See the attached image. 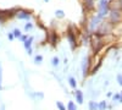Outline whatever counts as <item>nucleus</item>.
<instances>
[{"instance_id":"nucleus-24","label":"nucleus","mask_w":122,"mask_h":110,"mask_svg":"<svg viewBox=\"0 0 122 110\" xmlns=\"http://www.w3.org/2000/svg\"><path fill=\"white\" fill-rule=\"evenodd\" d=\"M116 79H117V82H118V84H120V86H122V75H121V73H120V75H117Z\"/></svg>"},{"instance_id":"nucleus-25","label":"nucleus","mask_w":122,"mask_h":110,"mask_svg":"<svg viewBox=\"0 0 122 110\" xmlns=\"http://www.w3.org/2000/svg\"><path fill=\"white\" fill-rule=\"evenodd\" d=\"M120 102L122 103V93H121V99H120Z\"/></svg>"},{"instance_id":"nucleus-14","label":"nucleus","mask_w":122,"mask_h":110,"mask_svg":"<svg viewBox=\"0 0 122 110\" xmlns=\"http://www.w3.org/2000/svg\"><path fill=\"white\" fill-rule=\"evenodd\" d=\"M94 1L95 0H84V5L88 9H92V7H94Z\"/></svg>"},{"instance_id":"nucleus-22","label":"nucleus","mask_w":122,"mask_h":110,"mask_svg":"<svg viewBox=\"0 0 122 110\" xmlns=\"http://www.w3.org/2000/svg\"><path fill=\"white\" fill-rule=\"evenodd\" d=\"M120 99H121V94H117V93H116V94L112 95V100H114V102H117V100H120Z\"/></svg>"},{"instance_id":"nucleus-23","label":"nucleus","mask_w":122,"mask_h":110,"mask_svg":"<svg viewBox=\"0 0 122 110\" xmlns=\"http://www.w3.org/2000/svg\"><path fill=\"white\" fill-rule=\"evenodd\" d=\"M28 37H29V36H28V34H22V36H21V37H20V38H18V39H20V41H21V42H22V43H23V42H25V41H26V39H27V38H28Z\"/></svg>"},{"instance_id":"nucleus-6","label":"nucleus","mask_w":122,"mask_h":110,"mask_svg":"<svg viewBox=\"0 0 122 110\" xmlns=\"http://www.w3.org/2000/svg\"><path fill=\"white\" fill-rule=\"evenodd\" d=\"M121 18V12L120 11H116V10H112L110 14V21L111 23H117Z\"/></svg>"},{"instance_id":"nucleus-16","label":"nucleus","mask_w":122,"mask_h":110,"mask_svg":"<svg viewBox=\"0 0 122 110\" xmlns=\"http://www.w3.org/2000/svg\"><path fill=\"white\" fill-rule=\"evenodd\" d=\"M34 63L36 64H42L43 63V55H39V54L36 55L34 56Z\"/></svg>"},{"instance_id":"nucleus-21","label":"nucleus","mask_w":122,"mask_h":110,"mask_svg":"<svg viewBox=\"0 0 122 110\" xmlns=\"http://www.w3.org/2000/svg\"><path fill=\"white\" fill-rule=\"evenodd\" d=\"M7 39H9V41H14V39H15L14 32H9V33H7Z\"/></svg>"},{"instance_id":"nucleus-5","label":"nucleus","mask_w":122,"mask_h":110,"mask_svg":"<svg viewBox=\"0 0 122 110\" xmlns=\"http://www.w3.org/2000/svg\"><path fill=\"white\" fill-rule=\"evenodd\" d=\"M89 65H90V58L89 56H84L83 60H82V71H83L84 76H87V73H88Z\"/></svg>"},{"instance_id":"nucleus-11","label":"nucleus","mask_w":122,"mask_h":110,"mask_svg":"<svg viewBox=\"0 0 122 110\" xmlns=\"http://www.w3.org/2000/svg\"><path fill=\"white\" fill-rule=\"evenodd\" d=\"M59 64H60V58H59V56H54V58L51 59V65H53L54 67H57Z\"/></svg>"},{"instance_id":"nucleus-19","label":"nucleus","mask_w":122,"mask_h":110,"mask_svg":"<svg viewBox=\"0 0 122 110\" xmlns=\"http://www.w3.org/2000/svg\"><path fill=\"white\" fill-rule=\"evenodd\" d=\"M98 109L99 110H105L106 109V102H100V104H98Z\"/></svg>"},{"instance_id":"nucleus-1","label":"nucleus","mask_w":122,"mask_h":110,"mask_svg":"<svg viewBox=\"0 0 122 110\" xmlns=\"http://www.w3.org/2000/svg\"><path fill=\"white\" fill-rule=\"evenodd\" d=\"M107 12H109V1L107 0H100L98 6V16L103 18L107 15Z\"/></svg>"},{"instance_id":"nucleus-18","label":"nucleus","mask_w":122,"mask_h":110,"mask_svg":"<svg viewBox=\"0 0 122 110\" xmlns=\"http://www.w3.org/2000/svg\"><path fill=\"white\" fill-rule=\"evenodd\" d=\"M12 32H14V36H15V38H20V37L22 36V32H21V29H18V28H15Z\"/></svg>"},{"instance_id":"nucleus-26","label":"nucleus","mask_w":122,"mask_h":110,"mask_svg":"<svg viewBox=\"0 0 122 110\" xmlns=\"http://www.w3.org/2000/svg\"><path fill=\"white\" fill-rule=\"evenodd\" d=\"M44 1H45V3H49V0H44Z\"/></svg>"},{"instance_id":"nucleus-2","label":"nucleus","mask_w":122,"mask_h":110,"mask_svg":"<svg viewBox=\"0 0 122 110\" xmlns=\"http://www.w3.org/2000/svg\"><path fill=\"white\" fill-rule=\"evenodd\" d=\"M15 16L18 18V20H25V21H30V18H32V14L30 11L28 10H25V9H20L16 11Z\"/></svg>"},{"instance_id":"nucleus-3","label":"nucleus","mask_w":122,"mask_h":110,"mask_svg":"<svg viewBox=\"0 0 122 110\" xmlns=\"http://www.w3.org/2000/svg\"><path fill=\"white\" fill-rule=\"evenodd\" d=\"M67 39H68V43H70L71 49H75L76 45H77V39H76V34L73 33L72 29H70V31L67 32Z\"/></svg>"},{"instance_id":"nucleus-17","label":"nucleus","mask_w":122,"mask_h":110,"mask_svg":"<svg viewBox=\"0 0 122 110\" xmlns=\"http://www.w3.org/2000/svg\"><path fill=\"white\" fill-rule=\"evenodd\" d=\"M3 89V65L0 63V91Z\"/></svg>"},{"instance_id":"nucleus-12","label":"nucleus","mask_w":122,"mask_h":110,"mask_svg":"<svg viewBox=\"0 0 122 110\" xmlns=\"http://www.w3.org/2000/svg\"><path fill=\"white\" fill-rule=\"evenodd\" d=\"M33 27H34L33 23L30 22V21H28V22L25 25V31H26V32H29V31H32V29H33Z\"/></svg>"},{"instance_id":"nucleus-13","label":"nucleus","mask_w":122,"mask_h":110,"mask_svg":"<svg viewBox=\"0 0 122 110\" xmlns=\"http://www.w3.org/2000/svg\"><path fill=\"white\" fill-rule=\"evenodd\" d=\"M66 109L67 110H77V106H76V104L72 100H70L68 104H67V106H66Z\"/></svg>"},{"instance_id":"nucleus-20","label":"nucleus","mask_w":122,"mask_h":110,"mask_svg":"<svg viewBox=\"0 0 122 110\" xmlns=\"http://www.w3.org/2000/svg\"><path fill=\"white\" fill-rule=\"evenodd\" d=\"M56 106L59 108V110H67L66 106H65L62 103H61V102H56Z\"/></svg>"},{"instance_id":"nucleus-9","label":"nucleus","mask_w":122,"mask_h":110,"mask_svg":"<svg viewBox=\"0 0 122 110\" xmlns=\"http://www.w3.org/2000/svg\"><path fill=\"white\" fill-rule=\"evenodd\" d=\"M68 84L72 87V88H76L77 87V81L75 77H68Z\"/></svg>"},{"instance_id":"nucleus-15","label":"nucleus","mask_w":122,"mask_h":110,"mask_svg":"<svg viewBox=\"0 0 122 110\" xmlns=\"http://www.w3.org/2000/svg\"><path fill=\"white\" fill-rule=\"evenodd\" d=\"M88 106H89V110H98V103L97 102H89Z\"/></svg>"},{"instance_id":"nucleus-4","label":"nucleus","mask_w":122,"mask_h":110,"mask_svg":"<svg viewBox=\"0 0 122 110\" xmlns=\"http://www.w3.org/2000/svg\"><path fill=\"white\" fill-rule=\"evenodd\" d=\"M33 37L30 36V37H28L26 41L23 42V47H25V49H26V52H27V54L28 55H32V53H33V50H32V44H33Z\"/></svg>"},{"instance_id":"nucleus-10","label":"nucleus","mask_w":122,"mask_h":110,"mask_svg":"<svg viewBox=\"0 0 122 110\" xmlns=\"http://www.w3.org/2000/svg\"><path fill=\"white\" fill-rule=\"evenodd\" d=\"M55 17L56 18H64L65 17L64 10H56V11H55Z\"/></svg>"},{"instance_id":"nucleus-7","label":"nucleus","mask_w":122,"mask_h":110,"mask_svg":"<svg viewBox=\"0 0 122 110\" xmlns=\"http://www.w3.org/2000/svg\"><path fill=\"white\" fill-rule=\"evenodd\" d=\"M100 21H101V18L97 15V16H94L93 18H92V21H90V23H89V27H90V29H95L98 26H99V23H100Z\"/></svg>"},{"instance_id":"nucleus-8","label":"nucleus","mask_w":122,"mask_h":110,"mask_svg":"<svg viewBox=\"0 0 122 110\" xmlns=\"http://www.w3.org/2000/svg\"><path fill=\"white\" fill-rule=\"evenodd\" d=\"M75 95H76V100L78 102V104H83V93L82 91H76L75 92Z\"/></svg>"}]
</instances>
